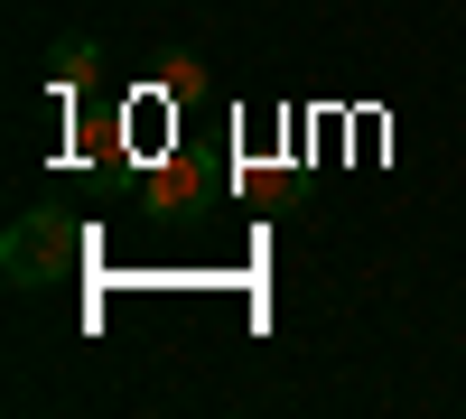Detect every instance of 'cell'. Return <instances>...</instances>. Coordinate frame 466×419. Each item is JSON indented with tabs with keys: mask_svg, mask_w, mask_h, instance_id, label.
I'll use <instances>...</instances> for the list:
<instances>
[{
	"mask_svg": "<svg viewBox=\"0 0 466 419\" xmlns=\"http://www.w3.org/2000/svg\"><path fill=\"white\" fill-rule=\"evenodd\" d=\"M85 224L75 214H56V205H37V214H19L10 234H0V271H10V289H56V280H75L85 271Z\"/></svg>",
	"mask_w": 466,
	"mask_h": 419,
	"instance_id": "cell-1",
	"label": "cell"
}]
</instances>
